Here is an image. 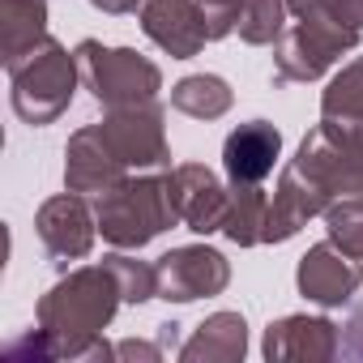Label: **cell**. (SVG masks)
Listing matches in <instances>:
<instances>
[{
  "mask_svg": "<svg viewBox=\"0 0 363 363\" xmlns=\"http://www.w3.org/2000/svg\"><path fill=\"white\" fill-rule=\"evenodd\" d=\"M124 303L116 274L107 265H82L60 278L39 299V329L52 342L56 359H116V346L103 342L116 308Z\"/></svg>",
  "mask_w": 363,
  "mask_h": 363,
  "instance_id": "obj_1",
  "label": "cell"
},
{
  "mask_svg": "<svg viewBox=\"0 0 363 363\" xmlns=\"http://www.w3.org/2000/svg\"><path fill=\"white\" fill-rule=\"evenodd\" d=\"M94 218L99 235L111 248H145L162 231L179 223L175 193H171V171H150V175H124L120 184L94 193Z\"/></svg>",
  "mask_w": 363,
  "mask_h": 363,
  "instance_id": "obj_2",
  "label": "cell"
},
{
  "mask_svg": "<svg viewBox=\"0 0 363 363\" xmlns=\"http://www.w3.org/2000/svg\"><path fill=\"white\" fill-rule=\"evenodd\" d=\"M5 73H9V103H13L18 120L30 124V128L56 124V120L69 111L73 90H77V82H82V73H77V52H69V48L56 43L52 35H48L39 48H30L26 56L9 60Z\"/></svg>",
  "mask_w": 363,
  "mask_h": 363,
  "instance_id": "obj_3",
  "label": "cell"
},
{
  "mask_svg": "<svg viewBox=\"0 0 363 363\" xmlns=\"http://www.w3.org/2000/svg\"><path fill=\"white\" fill-rule=\"evenodd\" d=\"M77 73L82 86L90 90V99L107 111L120 107H145L158 103L162 90V73L154 60H145L133 48H103L99 39H82L77 48Z\"/></svg>",
  "mask_w": 363,
  "mask_h": 363,
  "instance_id": "obj_4",
  "label": "cell"
},
{
  "mask_svg": "<svg viewBox=\"0 0 363 363\" xmlns=\"http://www.w3.org/2000/svg\"><path fill=\"white\" fill-rule=\"evenodd\" d=\"M359 26L333 18V13H312V18H295V26H286L274 43V86H295V82H316L320 73H329L342 52H350L359 43Z\"/></svg>",
  "mask_w": 363,
  "mask_h": 363,
  "instance_id": "obj_5",
  "label": "cell"
},
{
  "mask_svg": "<svg viewBox=\"0 0 363 363\" xmlns=\"http://www.w3.org/2000/svg\"><path fill=\"white\" fill-rule=\"evenodd\" d=\"M154 269H158V299L167 303L210 299V295H223L231 282V261L210 244L171 248L154 261Z\"/></svg>",
  "mask_w": 363,
  "mask_h": 363,
  "instance_id": "obj_6",
  "label": "cell"
},
{
  "mask_svg": "<svg viewBox=\"0 0 363 363\" xmlns=\"http://www.w3.org/2000/svg\"><path fill=\"white\" fill-rule=\"evenodd\" d=\"M103 137L128 171H171V145H167V124L158 103L107 111Z\"/></svg>",
  "mask_w": 363,
  "mask_h": 363,
  "instance_id": "obj_7",
  "label": "cell"
},
{
  "mask_svg": "<svg viewBox=\"0 0 363 363\" xmlns=\"http://www.w3.org/2000/svg\"><path fill=\"white\" fill-rule=\"evenodd\" d=\"M35 231L48 248V257L56 265H69V261H82L90 257L94 248V235H99V218H94V206L82 197V193H60V197H48L35 214Z\"/></svg>",
  "mask_w": 363,
  "mask_h": 363,
  "instance_id": "obj_8",
  "label": "cell"
},
{
  "mask_svg": "<svg viewBox=\"0 0 363 363\" xmlns=\"http://www.w3.org/2000/svg\"><path fill=\"white\" fill-rule=\"evenodd\" d=\"M295 282H299V295L320 303V308H342L354 299V291L363 286V261L346 257L337 244H312L295 269Z\"/></svg>",
  "mask_w": 363,
  "mask_h": 363,
  "instance_id": "obj_9",
  "label": "cell"
},
{
  "mask_svg": "<svg viewBox=\"0 0 363 363\" xmlns=\"http://www.w3.org/2000/svg\"><path fill=\"white\" fill-rule=\"evenodd\" d=\"M137 22H141L145 39L158 43L171 60H193L210 43L197 0H145L137 9Z\"/></svg>",
  "mask_w": 363,
  "mask_h": 363,
  "instance_id": "obj_10",
  "label": "cell"
},
{
  "mask_svg": "<svg viewBox=\"0 0 363 363\" xmlns=\"http://www.w3.org/2000/svg\"><path fill=\"white\" fill-rule=\"evenodd\" d=\"M171 193H175V210L179 223L197 235H214L223 231L227 206H231V189H223V179L206 167V162H179L171 171Z\"/></svg>",
  "mask_w": 363,
  "mask_h": 363,
  "instance_id": "obj_11",
  "label": "cell"
},
{
  "mask_svg": "<svg viewBox=\"0 0 363 363\" xmlns=\"http://www.w3.org/2000/svg\"><path fill=\"white\" fill-rule=\"evenodd\" d=\"M269 363H325L342 354V329L329 316H282L265 329Z\"/></svg>",
  "mask_w": 363,
  "mask_h": 363,
  "instance_id": "obj_12",
  "label": "cell"
},
{
  "mask_svg": "<svg viewBox=\"0 0 363 363\" xmlns=\"http://www.w3.org/2000/svg\"><path fill=\"white\" fill-rule=\"evenodd\" d=\"M325 210H329V201H325L320 184L291 158V162L282 167L278 193L269 197V214H265V235H261V244H282V240L299 235V227H303L308 218L325 214Z\"/></svg>",
  "mask_w": 363,
  "mask_h": 363,
  "instance_id": "obj_13",
  "label": "cell"
},
{
  "mask_svg": "<svg viewBox=\"0 0 363 363\" xmlns=\"http://www.w3.org/2000/svg\"><path fill=\"white\" fill-rule=\"evenodd\" d=\"M128 175V167L116 158V150L107 145V137H103V124H86V128H77L73 137H69V145H65V189H73V193H103V189H111V184H120V179Z\"/></svg>",
  "mask_w": 363,
  "mask_h": 363,
  "instance_id": "obj_14",
  "label": "cell"
},
{
  "mask_svg": "<svg viewBox=\"0 0 363 363\" xmlns=\"http://www.w3.org/2000/svg\"><path fill=\"white\" fill-rule=\"evenodd\" d=\"M282 158V133L269 120H248L223 141V171L231 184H265Z\"/></svg>",
  "mask_w": 363,
  "mask_h": 363,
  "instance_id": "obj_15",
  "label": "cell"
},
{
  "mask_svg": "<svg viewBox=\"0 0 363 363\" xmlns=\"http://www.w3.org/2000/svg\"><path fill=\"white\" fill-rule=\"evenodd\" d=\"M248 350V325L240 312H214L197 325V333L179 346L184 363H235Z\"/></svg>",
  "mask_w": 363,
  "mask_h": 363,
  "instance_id": "obj_16",
  "label": "cell"
},
{
  "mask_svg": "<svg viewBox=\"0 0 363 363\" xmlns=\"http://www.w3.org/2000/svg\"><path fill=\"white\" fill-rule=\"evenodd\" d=\"M0 35H5V65L39 48L48 39V0H0Z\"/></svg>",
  "mask_w": 363,
  "mask_h": 363,
  "instance_id": "obj_17",
  "label": "cell"
},
{
  "mask_svg": "<svg viewBox=\"0 0 363 363\" xmlns=\"http://www.w3.org/2000/svg\"><path fill=\"white\" fill-rule=\"evenodd\" d=\"M231 103H235V90L218 73H193L171 86V107L193 120H218L231 111Z\"/></svg>",
  "mask_w": 363,
  "mask_h": 363,
  "instance_id": "obj_18",
  "label": "cell"
},
{
  "mask_svg": "<svg viewBox=\"0 0 363 363\" xmlns=\"http://www.w3.org/2000/svg\"><path fill=\"white\" fill-rule=\"evenodd\" d=\"M320 120L337 128H363V56H354L320 94Z\"/></svg>",
  "mask_w": 363,
  "mask_h": 363,
  "instance_id": "obj_19",
  "label": "cell"
},
{
  "mask_svg": "<svg viewBox=\"0 0 363 363\" xmlns=\"http://www.w3.org/2000/svg\"><path fill=\"white\" fill-rule=\"evenodd\" d=\"M265 214H269V197L261 193V184H231V206H227V218H223V235L240 248H252L265 235Z\"/></svg>",
  "mask_w": 363,
  "mask_h": 363,
  "instance_id": "obj_20",
  "label": "cell"
},
{
  "mask_svg": "<svg viewBox=\"0 0 363 363\" xmlns=\"http://www.w3.org/2000/svg\"><path fill=\"white\" fill-rule=\"evenodd\" d=\"M103 265L116 274V286H120L124 303H150V299H158V269L145 265V261H137V257H128V248L103 257Z\"/></svg>",
  "mask_w": 363,
  "mask_h": 363,
  "instance_id": "obj_21",
  "label": "cell"
},
{
  "mask_svg": "<svg viewBox=\"0 0 363 363\" xmlns=\"http://www.w3.org/2000/svg\"><path fill=\"white\" fill-rule=\"evenodd\" d=\"M286 0H244V13H240V39L252 48L278 43V35L286 30Z\"/></svg>",
  "mask_w": 363,
  "mask_h": 363,
  "instance_id": "obj_22",
  "label": "cell"
},
{
  "mask_svg": "<svg viewBox=\"0 0 363 363\" xmlns=\"http://www.w3.org/2000/svg\"><path fill=\"white\" fill-rule=\"evenodd\" d=\"M329 244H337L346 257L363 261V201H337L325 210Z\"/></svg>",
  "mask_w": 363,
  "mask_h": 363,
  "instance_id": "obj_23",
  "label": "cell"
},
{
  "mask_svg": "<svg viewBox=\"0 0 363 363\" xmlns=\"http://www.w3.org/2000/svg\"><path fill=\"white\" fill-rule=\"evenodd\" d=\"M201 5V18H206V30H210V43L227 39L240 30V13H244V0H197Z\"/></svg>",
  "mask_w": 363,
  "mask_h": 363,
  "instance_id": "obj_24",
  "label": "cell"
},
{
  "mask_svg": "<svg viewBox=\"0 0 363 363\" xmlns=\"http://www.w3.org/2000/svg\"><path fill=\"white\" fill-rule=\"evenodd\" d=\"M286 9L295 18H312V13H333L350 26L363 30V0H286Z\"/></svg>",
  "mask_w": 363,
  "mask_h": 363,
  "instance_id": "obj_25",
  "label": "cell"
},
{
  "mask_svg": "<svg viewBox=\"0 0 363 363\" xmlns=\"http://www.w3.org/2000/svg\"><path fill=\"white\" fill-rule=\"evenodd\" d=\"M342 354L346 359H363V308H354L350 320L342 325Z\"/></svg>",
  "mask_w": 363,
  "mask_h": 363,
  "instance_id": "obj_26",
  "label": "cell"
},
{
  "mask_svg": "<svg viewBox=\"0 0 363 363\" xmlns=\"http://www.w3.org/2000/svg\"><path fill=\"white\" fill-rule=\"evenodd\" d=\"M162 354H167V350H162L158 342H154V346H150V342H120V346H116V359H162Z\"/></svg>",
  "mask_w": 363,
  "mask_h": 363,
  "instance_id": "obj_27",
  "label": "cell"
},
{
  "mask_svg": "<svg viewBox=\"0 0 363 363\" xmlns=\"http://www.w3.org/2000/svg\"><path fill=\"white\" fill-rule=\"evenodd\" d=\"M94 9H103V13H111V18H120V13H133V9H141L145 0H90Z\"/></svg>",
  "mask_w": 363,
  "mask_h": 363,
  "instance_id": "obj_28",
  "label": "cell"
},
{
  "mask_svg": "<svg viewBox=\"0 0 363 363\" xmlns=\"http://www.w3.org/2000/svg\"><path fill=\"white\" fill-rule=\"evenodd\" d=\"M175 329H179L175 320H162V325H158V346H162L167 354H171V350L179 354V333H175Z\"/></svg>",
  "mask_w": 363,
  "mask_h": 363,
  "instance_id": "obj_29",
  "label": "cell"
}]
</instances>
